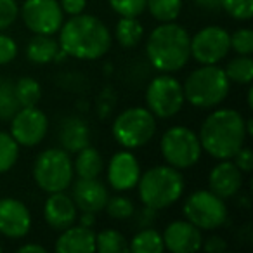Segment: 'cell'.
Here are the masks:
<instances>
[{
	"label": "cell",
	"mask_w": 253,
	"mask_h": 253,
	"mask_svg": "<svg viewBox=\"0 0 253 253\" xmlns=\"http://www.w3.org/2000/svg\"><path fill=\"white\" fill-rule=\"evenodd\" d=\"M59 47L68 54V57L82 61L101 59L109 50L113 37L109 28L92 14L70 16L68 21L59 28Z\"/></svg>",
	"instance_id": "cell-1"
},
{
	"label": "cell",
	"mask_w": 253,
	"mask_h": 253,
	"mask_svg": "<svg viewBox=\"0 0 253 253\" xmlns=\"http://www.w3.org/2000/svg\"><path fill=\"white\" fill-rule=\"evenodd\" d=\"M200 142L203 151L215 160H231L245 146V118L232 108L211 111L200 126Z\"/></svg>",
	"instance_id": "cell-2"
},
{
	"label": "cell",
	"mask_w": 253,
	"mask_h": 253,
	"mask_svg": "<svg viewBox=\"0 0 253 253\" xmlns=\"http://www.w3.org/2000/svg\"><path fill=\"white\" fill-rule=\"evenodd\" d=\"M146 56L156 71L173 73L191 59V35L179 23H160L148 37Z\"/></svg>",
	"instance_id": "cell-3"
},
{
	"label": "cell",
	"mask_w": 253,
	"mask_h": 253,
	"mask_svg": "<svg viewBox=\"0 0 253 253\" xmlns=\"http://www.w3.org/2000/svg\"><path fill=\"white\" fill-rule=\"evenodd\" d=\"M135 187L141 203L160 211L175 205L182 198L186 180L180 170L170 165H156L141 173Z\"/></svg>",
	"instance_id": "cell-4"
},
{
	"label": "cell",
	"mask_w": 253,
	"mask_h": 253,
	"mask_svg": "<svg viewBox=\"0 0 253 253\" xmlns=\"http://www.w3.org/2000/svg\"><path fill=\"white\" fill-rule=\"evenodd\" d=\"M184 99L200 109H211L225 101L231 92V82L218 64H201L187 75L182 85Z\"/></svg>",
	"instance_id": "cell-5"
},
{
	"label": "cell",
	"mask_w": 253,
	"mask_h": 253,
	"mask_svg": "<svg viewBox=\"0 0 253 253\" xmlns=\"http://www.w3.org/2000/svg\"><path fill=\"white\" fill-rule=\"evenodd\" d=\"M73 160L63 148H49L33 162V180L45 193L66 191L73 182Z\"/></svg>",
	"instance_id": "cell-6"
},
{
	"label": "cell",
	"mask_w": 253,
	"mask_h": 253,
	"mask_svg": "<svg viewBox=\"0 0 253 253\" xmlns=\"http://www.w3.org/2000/svg\"><path fill=\"white\" fill-rule=\"evenodd\" d=\"M113 137L122 148L139 149L156 134V118L148 108L134 106L116 115L111 126Z\"/></svg>",
	"instance_id": "cell-7"
},
{
	"label": "cell",
	"mask_w": 253,
	"mask_h": 253,
	"mask_svg": "<svg viewBox=\"0 0 253 253\" xmlns=\"http://www.w3.org/2000/svg\"><path fill=\"white\" fill-rule=\"evenodd\" d=\"M160 151L167 165L177 170L194 167L201 158V142L198 134L184 125H173L167 128L160 141Z\"/></svg>",
	"instance_id": "cell-8"
},
{
	"label": "cell",
	"mask_w": 253,
	"mask_h": 253,
	"mask_svg": "<svg viewBox=\"0 0 253 253\" xmlns=\"http://www.w3.org/2000/svg\"><path fill=\"white\" fill-rule=\"evenodd\" d=\"M184 217L201 231H213L225 224L229 210L225 200L218 198L210 189H200L191 193L184 201Z\"/></svg>",
	"instance_id": "cell-9"
},
{
	"label": "cell",
	"mask_w": 253,
	"mask_h": 253,
	"mask_svg": "<svg viewBox=\"0 0 253 253\" xmlns=\"http://www.w3.org/2000/svg\"><path fill=\"white\" fill-rule=\"evenodd\" d=\"M184 102L186 99H184L182 84L169 73L155 77L146 88V104L155 118H173L184 108Z\"/></svg>",
	"instance_id": "cell-10"
},
{
	"label": "cell",
	"mask_w": 253,
	"mask_h": 253,
	"mask_svg": "<svg viewBox=\"0 0 253 253\" xmlns=\"http://www.w3.org/2000/svg\"><path fill=\"white\" fill-rule=\"evenodd\" d=\"M19 16L33 35H56L64 23L59 0H25Z\"/></svg>",
	"instance_id": "cell-11"
},
{
	"label": "cell",
	"mask_w": 253,
	"mask_h": 253,
	"mask_svg": "<svg viewBox=\"0 0 253 253\" xmlns=\"http://www.w3.org/2000/svg\"><path fill=\"white\" fill-rule=\"evenodd\" d=\"M229 52V32L222 26H205L191 37V57L198 64H218Z\"/></svg>",
	"instance_id": "cell-12"
},
{
	"label": "cell",
	"mask_w": 253,
	"mask_h": 253,
	"mask_svg": "<svg viewBox=\"0 0 253 253\" xmlns=\"http://www.w3.org/2000/svg\"><path fill=\"white\" fill-rule=\"evenodd\" d=\"M11 132L19 148H35L45 139L49 132V118L37 106L19 108L11 120Z\"/></svg>",
	"instance_id": "cell-13"
},
{
	"label": "cell",
	"mask_w": 253,
	"mask_h": 253,
	"mask_svg": "<svg viewBox=\"0 0 253 253\" xmlns=\"http://www.w3.org/2000/svg\"><path fill=\"white\" fill-rule=\"evenodd\" d=\"M106 172H108V184L118 193L134 189L142 173L139 160L130 149L115 153L109 160Z\"/></svg>",
	"instance_id": "cell-14"
},
{
	"label": "cell",
	"mask_w": 253,
	"mask_h": 253,
	"mask_svg": "<svg viewBox=\"0 0 253 253\" xmlns=\"http://www.w3.org/2000/svg\"><path fill=\"white\" fill-rule=\"evenodd\" d=\"M32 229V213L18 198L0 200V234L9 239H21Z\"/></svg>",
	"instance_id": "cell-15"
},
{
	"label": "cell",
	"mask_w": 253,
	"mask_h": 253,
	"mask_svg": "<svg viewBox=\"0 0 253 253\" xmlns=\"http://www.w3.org/2000/svg\"><path fill=\"white\" fill-rule=\"evenodd\" d=\"M165 250L172 253H194L201 250L203 236L201 229H198L189 220H173L165 227L162 234Z\"/></svg>",
	"instance_id": "cell-16"
},
{
	"label": "cell",
	"mask_w": 253,
	"mask_h": 253,
	"mask_svg": "<svg viewBox=\"0 0 253 253\" xmlns=\"http://www.w3.org/2000/svg\"><path fill=\"white\" fill-rule=\"evenodd\" d=\"M243 175L232 160H218L208 173V189L222 200L234 198L243 187Z\"/></svg>",
	"instance_id": "cell-17"
},
{
	"label": "cell",
	"mask_w": 253,
	"mask_h": 253,
	"mask_svg": "<svg viewBox=\"0 0 253 253\" xmlns=\"http://www.w3.org/2000/svg\"><path fill=\"white\" fill-rule=\"evenodd\" d=\"M77 217L78 208L70 194H66L64 191L50 193L43 205V218L50 229L57 232L64 231L77 222Z\"/></svg>",
	"instance_id": "cell-18"
},
{
	"label": "cell",
	"mask_w": 253,
	"mask_h": 253,
	"mask_svg": "<svg viewBox=\"0 0 253 253\" xmlns=\"http://www.w3.org/2000/svg\"><path fill=\"white\" fill-rule=\"evenodd\" d=\"M71 198H73L78 211L97 213V211L104 210L109 193L104 184L99 180V177L97 179H78L73 184V194H71Z\"/></svg>",
	"instance_id": "cell-19"
},
{
	"label": "cell",
	"mask_w": 253,
	"mask_h": 253,
	"mask_svg": "<svg viewBox=\"0 0 253 253\" xmlns=\"http://www.w3.org/2000/svg\"><path fill=\"white\" fill-rule=\"evenodd\" d=\"M57 139L61 142V148L64 151L78 153L80 149L87 148L90 144V126L82 116L70 115L63 118L57 130Z\"/></svg>",
	"instance_id": "cell-20"
},
{
	"label": "cell",
	"mask_w": 253,
	"mask_h": 253,
	"mask_svg": "<svg viewBox=\"0 0 253 253\" xmlns=\"http://www.w3.org/2000/svg\"><path fill=\"white\" fill-rule=\"evenodd\" d=\"M54 250L57 253H92L95 252V232L85 225H70L61 231Z\"/></svg>",
	"instance_id": "cell-21"
},
{
	"label": "cell",
	"mask_w": 253,
	"mask_h": 253,
	"mask_svg": "<svg viewBox=\"0 0 253 253\" xmlns=\"http://www.w3.org/2000/svg\"><path fill=\"white\" fill-rule=\"evenodd\" d=\"M59 49V42L54 39V35H35L26 45V57L33 64H49L54 63Z\"/></svg>",
	"instance_id": "cell-22"
},
{
	"label": "cell",
	"mask_w": 253,
	"mask_h": 253,
	"mask_svg": "<svg viewBox=\"0 0 253 253\" xmlns=\"http://www.w3.org/2000/svg\"><path fill=\"white\" fill-rule=\"evenodd\" d=\"M77 158L73 163V170L78 175V179H97L101 175L102 169H104V162H102V155L90 144L87 148L80 149L75 153Z\"/></svg>",
	"instance_id": "cell-23"
},
{
	"label": "cell",
	"mask_w": 253,
	"mask_h": 253,
	"mask_svg": "<svg viewBox=\"0 0 253 253\" xmlns=\"http://www.w3.org/2000/svg\"><path fill=\"white\" fill-rule=\"evenodd\" d=\"M144 37V25L137 18H120L115 26V39L123 49H134Z\"/></svg>",
	"instance_id": "cell-24"
},
{
	"label": "cell",
	"mask_w": 253,
	"mask_h": 253,
	"mask_svg": "<svg viewBox=\"0 0 253 253\" xmlns=\"http://www.w3.org/2000/svg\"><path fill=\"white\" fill-rule=\"evenodd\" d=\"M128 250L134 253H162L165 250L162 232L153 227L139 229L137 234L132 238Z\"/></svg>",
	"instance_id": "cell-25"
},
{
	"label": "cell",
	"mask_w": 253,
	"mask_h": 253,
	"mask_svg": "<svg viewBox=\"0 0 253 253\" xmlns=\"http://www.w3.org/2000/svg\"><path fill=\"white\" fill-rule=\"evenodd\" d=\"M182 0H146V9L158 23L177 21L182 12Z\"/></svg>",
	"instance_id": "cell-26"
},
{
	"label": "cell",
	"mask_w": 253,
	"mask_h": 253,
	"mask_svg": "<svg viewBox=\"0 0 253 253\" xmlns=\"http://www.w3.org/2000/svg\"><path fill=\"white\" fill-rule=\"evenodd\" d=\"M225 77L231 84L250 85L253 80V59L252 56H236L224 68Z\"/></svg>",
	"instance_id": "cell-27"
},
{
	"label": "cell",
	"mask_w": 253,
	"mask_h": 253,
	"mask_svg": "<svg viewBox=\"0 0 253 253\" xmlns=\"http://www.w3.org/2000/svg\"><path fill=\"white\" fill-rule=\"evenodd\" d=\"M95 252L125 253L128 252V241L116 229H104V231L95 234Z\"/></svg>",
	"instance_id": "cell-28"
},
{
	"label": "cell",
	"mask_w": 253,
	"mask_h": 253,
	"mask_svg": "<svg viewBox=\"0 0 253 253\" xmlns=\"http://www.w3.org/2000/svg\"><path fill=\"white\" fill-rule=\"evenodd\" d=\"M14 92L21 108L37 106L40 99H42V87L32 77H21L18 82H14Z\"/></svg>",
	"instance_id": "cell-29"
},
{
	"label": "cell",
	"mask_w": 253,
	"mask_h": 253,
	"mask_svg": "<svg viewBox=\"0 0 253 253\" xmlns=\"http://www.w3.org/2000/svg\"><path fill=\"white\" fill-rule=\"evenodd\" d=\"M21 108L14 92V82L11 78L0 77V120L9 122Z\"/></svg>",
	"instance_id": "cell-30"
},
{
	"label": "cell",
	"mask_w": 253,
	"mask_h": 253,
	"mask_svg": "<svg viewBox=\"0 0 253 253\" xmlns=\"http://www.w3.org/2000/svg\"><path fill=\"white\" fill-rule=\"evenodd\" d=\"M19 158V144L7 132H0V173H5Z\"/></svg>",
	"instance_id": "cell-31"
},
{
	"label": "cell",
	"mask_w": 253,
	"mask_h": 253,
	"mask_svg": "<svg viewBox=\"0 0 253 253\" xmlns=\"http://www.w3.org/2000/svg\"><path fill=\"white\" fill-rule=\"evenodd\" d=\"M108 217L115 218V220H126L134 215L135 205L130 198L123 196V194H118V196H109L108 201H106L104 207Z\"/></svg>",
	"instance_id": "cell-32"
},
{
	"label": "cell",
	"mask_w": 253,
	"mask_h": 253,
	"mask_svg": "<svg viewBox=\"0 0 253 253\" xmlns=\"http://www.w3.org/2000/svg\"><path fill=\"white\" fill-rule=\"evenodd\" d=\"M222 9L236 21H250L253 16V0H222Z\"/></svg>",
	"instance_id": "cell-33"
},
{
	"label": "cell",
	"mask_w": 253,
	"mask_h": 253,
	"mask_svg": "<svg viewBox=\"0 0 253 253\" xmlns=\"http://www.w3.org/2000/svg\"><path fill=\"white\" fill-rule=\"evenodd\" d=\"M108 4L122 18H139L146 11V0H108Z\"/></svg>",
	"instance_id": "cell-34"
},
{
	"label": "cell",
	"mask_w": 253,
	"mask_h": 253,
	"mask_svg": "<svg viewBox=\"0 0 253 253\" xmlns=\"http://www.w3.org/2000/svg\"><path fill=\"white\" fill-rule=\"evenodd\" d=\"M231 40V50H234L238 56H252L253 52V32L250 28H239L232 35H229Z\"/></svg>",
	"instance_id": "cell-35"
},
{
	"label": "cell",
	"mask_w": 253,
	"mask_h": 253,
	"mask_svg": "<svg viewBox=\"0 0 253 253\" xmlns=\"http://www.w3.org/2000/svg\"><path fill=\"white\" fill-rule=\"evenodd\" d=\"M19 7L16 0H0V32L7 30L18 19Z\"/></svg>",
	"instance_id": "cell-36"
},
{
	"label": "cell",
	"mask_w": 253,
	"mask_h": 253,
	"mask_svg": "<svg viewBox=\"0 0 253 253\" xmlns=\"http://www.w3.org/2000/svg\"><path fill=\"white\" fill-rule=\"evenodd\" d=\"M18 56V43L12 37L0 33V66L9 64Z\"/></svg>",
	"instance_id": "cell-37"
},
{
	"label": "cell",
	"mask_w": 253,
	"mask_h": 253,
	"mask_svg": "<svg viewBox=\"0 0 253 253\" xmlns=\"http://www.w3.org/2000/svg\"><path fill=\"white\" fill-rule=\"evenodd\" d=\"M116 106V94L111 88H106L97 97V116L99 118H108Z\"/></svg>",
	"instance_id": "cell-38"
},
{
	"label": "cell",
	"mask_w": 253,
	"mask_h": 253,
	"mask_svg": "<svg viewBox=\"0 0 253 253\" xmlns=\"http://www.w3.org/2000/svg\"><path fill=\"white\" fill-rule=\"evenodd\" d=\"M132 217H134L135 225H137L139 229L151 227V225L155 224L156 217H158V210L148 207V205H142V208L134 210V215H132Z\"/></svg>",
	"instance_id": "cell-39"
},
{
	"label": "cell",
	"mask_w": 253,
	"mask_h": 253,
	"mask_svg": "<svg viewBox=\"0 0 253 253\" xmlns=\"http://www.w3.org/2000/svg\"><path fill=\"white\" fill-rule=\"evenodd\" d=\"M231 160L234 162V165L238 167L243 173H250L253 170V153L250 148H245V146H243Z\"/></svg>",
	"instance_id": "cell-40"
},
{
	"label": "cell",
	"mask_w": 253,
	"mask_h": 253,
	"mask_svg": "<svg viewBox=\"0 0 253 253\" xmlns=\"http://www.w3.org/2000/svg\"><path fill=\"white\" fill-rule=\"evenodd\" d=\"M201 248L207 253H220L227 250V241L224 238H220V236H210V238L203 239Z\"/></svg>",
	"instance_id": "cell-41"
},
{
	"label": "cell",
	"mask_w": 253,
	"mask_h": 253,
	"mask_svg": "<svg viewBox=\"0 0 253 253\" xmlns=\"http://www.w3.org/2000/svg\"><path fill=\"white\" fill-rule=\"evenodd\" d=\"M59 5H61V9H63L64 14L77 16L85 11V7H87V0H61Z\"/></svg>",
	"instance_id": "cell-42"
},
{
	"label": "cell",
	"mask_w": 253,
	"mask_h": 253,
	"mask_svg": "<svg viewBox=\"0 0 253 253\" xmlns=\"http://www.w3.org/2000/svg\"><path fill=\"white\" fill-rule=\"evenodd\" d=\"M196 7L203 9L207 12H218L222 11V0H194Z\"/></svg>",
	"instance_id": "cell-43"
},
{
	"label": "cell",
	"mask_w": 253,
	"mask_h": 253,
	"mask_svg": "<svg viewBox=\"0 0 253 253\" xmlns=\"http://www.w3.org/2000/svg\"><path fill=\"white\" fill-rule=\"evenodd\" d=\"M78 224L85 225V227H94L95 225V213L92 211H80V215L77 217Z\"/></svg>",
	"instance_id": "cell-44"
},
{
	"label": "cell",
	"mask_w": 253,
	"mask_h": 253,
	"mask_svg": "<svg viewBox=\"0 0 253 253\" xmlns=\"http://www.w3.org/2000/svg\"><path fill=\"white\" fill-rule=\"evenodd\" d=\"M19 252L21 253H32V252H35V253H45L47 250H45V246H42V245H35V243H26V245H23V246H19Z\"/></svg>",
	"instance_id": "cell-45"
},
{
	"label": "cell",
	"mask_w": 253,
	"mask_h": 253,
	"mask_svg": "<svg viewBox=\"0 0 253 253\" xmlns=\"http://www.w3.org/2000/svg\"><path fill=\"white\" fill-rule=\"evenodd\" d=\"M245 130H246V135H253V120L252 118L245 120Z\"/></svg>",
	"instance_id": "cell-46"
},
{
	"label": "cell",
	"mask_w": 253,
	"mask_h": 253,
	"mask_svg": "<svg viewBox=\"0 0 253 253\" xmlns=\"http://www.w3.org/2000/svg\"><path fill=\"white\" fill-rule=\"evenodd\" d=\"M248 108H253V101H252V88H248Z\"/></svg>",
	"instance_id": "cell-47"
},
{
	"label": "cell",
	"mask_w": 253,
	"mask_h": 253,
	"mask_svg": "<svg viewBox=\"0 0 253 253\" xmlns=\"http://www.w3.org/2000/svg\"><path fill=\"white\" fill-rule=\"evenodd\" d=\"M0 250H2V245H0Z\"/></svg>",
	"instance_id": "cell-48"
}]
</instances>
